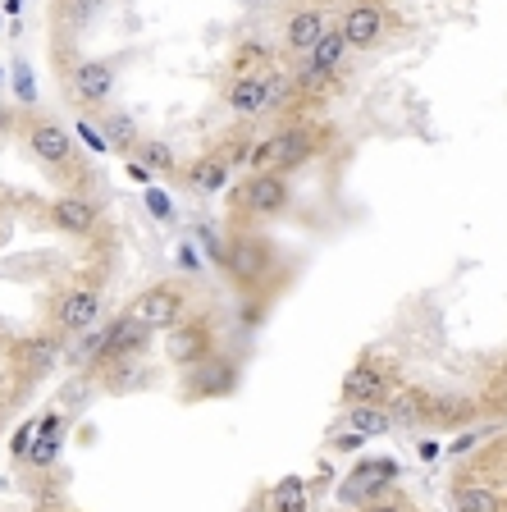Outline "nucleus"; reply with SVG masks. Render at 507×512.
<instances>
[{"label": "nucleus", "instance_id": "obj_1", "mask_svg": "<svg viewBox=\"0 0 507 512\" xmlns=\"http://www.w3.org/2000/svg\"><path fill=\"white\" fill-rule=\"evenodd\" d=\"M316 156V133L307 124H288L279 133H270L265 142H256L252 156H247V170H279V174H293L302 170L307 160Z\"/></svg>", "mask_w": 507, "mask_h": 512}, {"label": "nucleus", "instance_id": "obj_2", "mask_svg": "<svg viewBox=\"0 0 507 512\" xmlns=\"http://www.w3.org/2000/svg\"><path fill=\"white\" fill-rule=\"evenodd\" d=\"M96 316H101V288L96 284H69L51 302L55 334H83L96 325Z\"/></svg>", "mask_w": 507, "mask_h": 512}, {"label": "nucleus", "instance_id": "obj_3", "mask_svg": "<svg viewBox=\"0 0 507 512\" xmlns=\"http://www.w3.org/2000/svg\"><path fill=\"white\" fill-rule=\"evenodd\" d=\"M288 202H293V192H288V174L279 170H256L247 174L243 192H238V206L256 220H270V215H284Z\"/></svg>", "mask_w": 507, "mask_h": 512}, {"label": "nucleus", "instance_id": "obj_4", "mask_svg": "<svg viewBox=\"0 0 507 512\" xmlns=\"http://www.w3.org/2000/svg\"><path fill=\"white\" fill-rule=\"evenodd\" d=\"M183 311H188V293L179 284H151L147 293H138V302L128 307V316L147 325V330H169V325H179Z\"/></svg>", "mask_w": 507, "mask_h": 512}, {"label": "nucleus", "instance_id": "obj_5", "mask_svg": "<svg viewBox=\"0 0 507 512\" xmlns=\"http://www.w3.org/2000/svg\"><path fill=\"white\" fill-rule=\"evenodd\" d=\"M151 343V330L138 325L133 316L110 320L106 330L96 334V366H115V362H138V352Z\"/></svg>", "mask_w": 507, "mask_h": 512}, {"label": "nucleus", "instance_id": "obj_6", "mask_svg": "<svg viewBox=\"0 0 507 512\" xmlns=\"http://www.w3.org/2000/svg\"><path fill=\"white\" fill-rule=\"evenodd\" d=\"M28 151L42 160L46 170H64L69 160H74V133L51 115H37L28 124Z\"/></svg>", "mask_w": 507, "mask_h": 512}, {"label": "nucleus", "instance_id": "obj_7", "mask_svg": "<svg viewBox=\"0 0 507 512\" xmlns=\"http://www.w3.org/2000/svg\"><path fill=\"white\" fill-rule=\"evenodd\" d=\"M384 28H389V19H384L380 0H357V5H348V14L338 19V32H343L348 51H370V46H380Z\"/></svg>", "mask_w": 507, "mask_h": 512}, {"label": "nucleus", "instance_id": "obj_8", "mask_svg": "<svg viewBox=\"0 0 507 512\" xmlns=\"http://www.w3.org/2000/svg\"><path fill=\"white\" fill-rule=\"evenodd\" d=\"M275 266V252H270V243H261L256 234H238L229 238V252H224V270H229L233 279L243 288H252L256 279H265V270Z\"/></svg>", "mask_w": 507, "mask_h": 512}, {"label": "nucleus", "instance_id": "obj_9", "mask_svg": "<svg viewBox=\"0 0 507 512\" xmlns=\"http://www.w3.org/2000/svg\"><path fill=\"white\" fill-rule=\"evenodd\" d=\"M64 87H69V96L83 101V106H106L110 92H115V64L110 60H78L74 69H69V78H64Z\"/></svg>", "mask_w": 507, "mask_h": 512}, {"label": "nucleus", "instance_id": "obj_10", "mask_svg": "<svg viewBox=\"0 0 507 512\" xmlns=\"http://www.w3.org/2000/svg\"><path fill=\"white\" fill-rule=\"evenodd\" d=\"M46 220H51L60 234L87 238V234H96L101 211H96V202L92 197H83V192H64V197H55V202L46 206Z\"/></svg>", "mask_w": 507, "mask_h": 512}, {"label": "nucleus", "instance_id": "obj_11", "mask_svg": "<svg viewBox=\"0 0 507 512\" xmlns=\"http://www.w3.org/2000/svg\"><path fill=\"white\" fill-rule=\"evenodd\" d=\"M233 384H238V366H233L229 357H215V352H206L201 362L188 366V394L192 398L233 394Z\"/></svg>", "mask_w": 507, "mask_h": 512}, {"label": "nucleus", "instance_id": "obj_12", "mask_svg": "<svg viewBox=\"0 0 507 512\" xmlns=\"http://www.w3.org/2000/svg\"><path fill=\"white\" fill-rule=\"evenodd\" d=\"M165 352L174 366H192L211 352V325L206 320H183V325H169L165 330Z\"/></svg>", "mask_w": 507, "mask_h": 512}, {"label": "nucleus", "instance_id": "obj_13", "mask_svg": "<svg viewBox=\"0 0 507 512\" xmlns=\"http://www.w3.org/2000/svg\"><path fill=\"white\" fill-rule=\"evenodd\" d=\"M393 476H398V462L389 458H375V462H361L357 471H352V480L343 485V503H366L375 499L380 490H389Z\"/></svg>", "mask_w": 507, "mask_h": 512}, {"label": "nucleus", "instance_id": "obj_14", "mask_svg": "<svg viewBox=\"0 0 507 512\" xmlns=\"http://www.w3.org/2000/svg\"><path fill=\"white\" fill-rule=\"evenodd\" d=\"M224 101H229L233 115L256 119L270 110V92H265V74H233L224 87Z\"/></svg>", "mask_w": 507, "mask_h": 512}, {"label": "nucleus", "instance_id": "obj_15", "mask_svg": "<svg viewBox=\"0 0 507 512\" xmlns=\"http://www.w3.org/2000/svg\"><path fill=\"white\" fill-rule=\"evenodd\" d=\"M325 28H329L325 10H316V5L293 10V14H288V23H284V46H288V51H297V55H307L311 46L320 42V32H325Z\"/></svg>", "mask_w": 507, "mask_h": 512}, {"label": "nucleus", "instance_id": "obj_16", "mask_svg": "<svg viewBox=\"0 0 507 512\" xmlns=\"http://www.w3.org/2000/svg\"><path fill=\"white\" fill-rule=\"evenodd\" d=\"M233 179V165L220 156V151H206V156H197L188 165V183L192 192H201V197H215V192H224Z\"/></svg>", "mask_w": 507, "mask_h": 512}, {"label": "nucleus", "instance_id": "obj_17", "mask_svg": "<svg viewBox=\"0 0 507 512\" xmlns=\"http://www.w3.org/2000/svg\"><path fill=\"white\" fill-rule=\"evenodd\" d=\"M343 398H348V403H384V398H389V380H384L380 366L361 362L343 375Z\"/></svg>", "mask_w": 507, "mask_h": 512}, {"label": "nucleus", "instance_id": "obj_18", "mask_svg": "<svg viewBox=\"0 0 507 512\" xmlns=\"http://www.w3.org/2000/svg\"><path fill=\"white\" fill-rule=\"evenodd\" d=\"M101 138H106V147L110 151H119V156H128V151L142 142V128H138V119H133V110H106L101 115Z\"/></svg>", "mask_w": 507, "mask_h": 512}, {"label": "nucleus", "instance_id": "obj_19", "mask_svg": "<svg viewBox=\"0 0 507 512\" xmlns=\"http://www.w3.org/2000/svg\"><path fill=\"white\" fill-rule=\"evenodd\" d=\"M60 430H64V416L60 412H51V416H42L37 421V430H32V444H28V462L32 467H51L55 458H60Z\"/></svg>", "mask_w": 507, "mask_h": 512}, {"label": "nucleus", "instance_id": "obj_20", "mask_svg": "<svg viewBox=\"0 0 507 512\" xmlns=\"http://www.w3.org/2000/svg\"><path fill=\"white\" fill-rule=\"evenodd\" d=\"M229 69L233 74H265V69H275V51L265 42H256V37H247V42L233 46Z\"/></svg>", "mask_w": 507, "mask_h": 512}, {"label": "nucleus", "instance_id": "obj_21", "mask_svg": "<svg viewBox=\"0 0 507 512\" xmlns=\"http://www.w3.org/2000/svg\"><path fill=\"white\" fill-rule=\"evenodd\" d=\"M348 430H357L361 439H375V435H389L393 421H389V412H384V403H352Z\"/></svg>", "mask_w": 507, "mask_h": 512}, {"label": "nucleus", "instance_id": "obj_22", "mask_svg": "<svg viewBox=\"0 0 507 512\" xmlns=\"http://www.w3.org/2000/svg\"><path fill=\"white\" fill-rule=\"evenodd\" d=\"M307 503H311L307 480H302V476H284L275 490H270V503H265V508H270V512H307Z\"/></svg>", "mask_w": 507, "mask_h": 512}, {"label": "nucleus", "instance_id": "obj_23", "mask_svg": "<svg viewBox=\"0 0 507 512\" xmlns=\"http://www.w3.org/2000/svg\"><path fill=\"white\" fill-rule=\"evenodd\" d=\"M453 508L457 512H503V503H498V494L489 485H457Z\"/></svg>", "mask_w": 507, "mask_h": 512}, {"label": "nucleus", "instance_id": "obj_24", "mask_svg": "<svg viewBox=\"0 0 507 512\" xmlns=\"http://www.w3.org/2000/svg\"><path fill=\"white\" fill-rule=\"evenodd\" d=\"M133 151H138V165H147L151 174H174L179 170V160H174V147H169V142H156V138L147 142L142 138Z\"/></svg>", "mask_w": 507, "mask_h": 512}, {"label": "nucleus", "instance_id": "obj_25", "mask_svg": "<svg viewBox=\"0 0 507 512\" xmlns=\"http://www.w3.org/2000/svg\"><path fill=\"white\" fill-rule=\"evenodd\" d=\"M101 10H106V0H64V5H60V23L78 32V28H87V23H92Z\"/></svg>", "mask_w": 507, "mask_h": 512}, {"label": "nucleus", "instance_id": "obj_26", "mask_svg": "<svg viewBox=\"0 0 507 512\" xmlns=\"http://www.w3.org/2000/svg\"><path fill=\"white\" fill-rule=\"evenodd\" d=\"M384 412H389V421H393V426H407V430H412V426H421V421H425V407L416 403L412 394H398L389 407H384Z\"/></svg>", "mask_w": 507, "mask_h": 512}, {"label": "nucleus", "instance_id": "obj_27", "mask_svg": "<svg viewBox=\"0 0 507 512\" xmlns=\"http://www.w3.org/2000/svg\"><path fill=\"white\" fill-rule=\"evenodd\" d=\"M10 74H14V92H19V101H23V106H32V101H37V78H32V64L28 60H14Z\"/></svg>", "mask_w": 507, "mask_h": 512}, {"label": "nucleus", "instance_id": "obj_28", "mask_svg": "<svg viewBox=\"0 0 507 512\" xmlns=\"http://www.w3.org/2000/svg\"><path fill=\"white\" fill-rule=\"evenodd\" d=\"M142 202H147V211L156 215L160 224H165V220H174V202H169V192H165V188H156V183H147V188H142Z\"/></svg>", "mask_w": 507, "mask_h": 512}, {"label": "nucleus", "instance_id": "obj_29", "mask_svg": "<svg viewBox=\"0 0 507 512\" xmlns=\"http://www.w3.org/2000/svg\"><path fill=\"white\" fill-rule=\"evenodd\" d=\"M174 266H179L183 275H197V270H201V252H197V243H188V238H183V243L174 247Z\"/></svg>", "mask_w": 507, "mask_h": 512}, {"label": "nucleus", "instance_id": "obj_30", "mask_svg": "<svg viewBox=\"0 0 507 512\" xmlns=\"http://www.w3.org/2000/svg\"><path fill=\"white\" fill-rule=\"evenodd\" d=\"M74 138L83 142L87 151H96V156H101V151H110V147H106V138H101V128L87 124V119H78V124H74Z\"/></svg>", "mask_w": 507, "mask_h": 512}, {"label": "nucleus", "instance_id": "obj_31", "mask_svg": "<svg viewBox=\"0 0 507 512\" xmlns=\"http://www.w3.org/2000/svg\"><path fill=\"white\" fill-rule=\"evenodd\" d=\"M197 238H201V247H206V261L224 270V252H229V243H224V238H215L211 229H197Z\"/></svg>", "mask_w": 507, "mask_h": 512}, {"label": "nucleus", "instance_id": "obj_32", "mask_svg": "<svg viewBox=\"0 0 507 512\" xmlns=\"http://www.w3.org/2000/svg\"><path fill=\"white\" fill-rule=\"evenodd\" d=\"M28 357H32V371H51V362H55V343H51V339L28 343Z\"/></svg>", "mask_w": 507, "mask_h": 512}, {"label": "nucleus", "instance_id": "obj_33", "mask_svg": "<svg viewBox=\"0 0 507 512\" xmlns=\"http://www.w3.org/2000/svg\"><path fill=\"white\" fill-rule=\"evenodd\" d=\"M32 430H37V421H28V426L14 435V458H28V444H32Z\"/></svg>", "mask_w": 507, "mask_h": 512}, {"label": "nucleus", "instance_id": "obj_34", "mask_svg": "<svg viewBox=\"0 0 507 512\" xmlns=\"http://www.w3.org/2000/svg\"><path fill=\"white\" fill-rule=\"evenodd\" d=\"M124 170H128V179H133V183H142V188H147V183H151V179H156V174H151V170H147V165H138V160H128Z\"/></svg>", "mask_w": 507, "mask_h": 512}, {"label": "nucleus", "instance_id": "obj_35", "mask_svg": "<svg viewBox=\"0 0 507 512\" xmlns=\"http://www.w3.org/2000/svg\"><path fill=\"white\" fill-rule=\"evenodd\" d=\"M14 128V110L5 106V101H0V138H5V133H10Z\"/></svg>", "mask_w": 507, "mask_h": 512}, {"label": "nucleus", "instance_id": "obj_36", "mask_svg": "<svg viewBox=\"0 0 507 512\" xmlns=\"http://www.w3.org/2000/svg\"><path fill=\"white\" fill-rule=\"evenodd\" d=\"M338 448H361V435H357V430H348V435H338Z\"/></svg>", "mask_w": 507, "mask_h": 512}, {"label": "nucleus", "instance_id": "obj_37", "mask_svg": "<svg viewBox=\"0 0 507 512\" xmlns=\"http://www.w3.org/2000/svg\"><path fill=\"white\" fill-rule=\"evenodd\" d=\"M421 458H425V462L439 458V444H434V439H425V444H421Z\"/></svg>", "mask_w": 507, "mask_h": 512}, {"label": "nucleus", "instance_id": "obj_38", "mask_svg": "<svg viewBox=\"0 0 507 512\" xmlns=\"http://www.w3.org/2000/svg\"><path fill=\"white\" fill-rule=\"evenodd\" d=\"M5 14H23V0H5Z\"/></svg>", "mask_w": 507, "mask_h": 512}, {"label": "nucleus", "instance_id": "obj_39", "mask_svg": "<svg viewBox=\"0 0 507 512\" xmlns=\"http://www.w3.org/2000/svg\"><path fill=\"white\" fill-rule=\"evenodd\" d=\"M366 512H402V508H393V503H375V508H366Z\"/></svg>", "mask_w": 507, "mask_h": 512}]
</instances>
